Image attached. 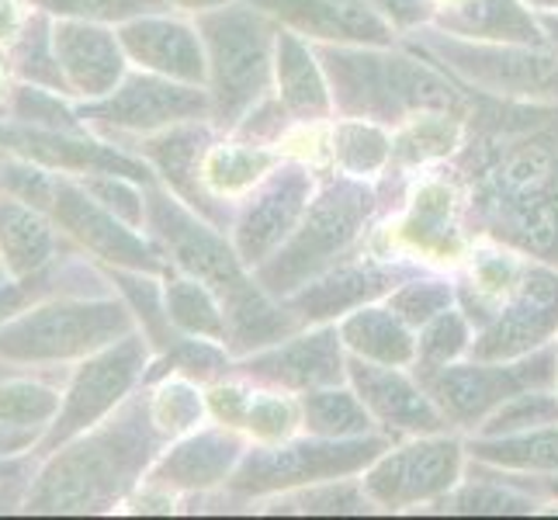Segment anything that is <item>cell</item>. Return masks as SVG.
Instances as JSON below:
<instances>
[{
  "label": "cell",
  "mask_w": 558,
  "mask_h": 520,
  "mask_svg": "<svg viewBox=\"0 0 558 520\" xmlns=\"http://www.w3.org/2000/svg\"><path fill=\"white\" fill-rule=\"evenodd\" d=\"M28 4L52 17H81L98 25H122L129 17L163 11L157 0H28Z\"/></svg>",
  "instance_id": "60d3db41"
},
{
  "label": "cell",
  "mask_w": 558,
  "mask_h": 520,
  "mask_svg": "<svg viewBox=\"0 0 558 520\" xmlns=\"http://www.w3.org/2000/svg\"><path fill=\"white\" fill-rule=\"evenodd\" d=\"M330 70L337 101L351 114L372 119H402L407 111H454L458 94L448 81L407 56H375V52H323Z\"/></svg>",
  "instance_id": "8992f818"
},
{
  "label": "cell",
  "mask_w": 558,
  "mask_h": 520,
  "mask_svg": "<svg viewBox=\"0 0 558 520\" xmlns=\"http://www.w3.org/2000/svg\"><path fill=\"white\" fill-rule=\"evenodd\" d=\"M275 167V153L250 143H219L202 153L198 181L211 198L243 195L246 188H254L267 170Z\"/></svg>",
  "instance_id": "4316f807"
},
{
  "label": "cell",
  "mask_w": 558,
  "mask_h": 520,
  "mask_svg": "<svg viewBox=\"0 0 558 520\" xmlns=\"http://www.w3.org/2000/svg\"><path fill=\"white\" fill-rule=\"evenodd\" d=\"M458 143V119L451 111H427L399 132V140L392 143V157L399 164H423L437 160L451 153Z\"/></svg>",
  "instance_id": "d590c367"
},
{
  "label": "cell",
  "mask_w": 558,
  "mask_h": 520,
  "mask_svg": "<svg viewBox=\"0 0 558 520\" xmlns=\"http://www.w3.org/2000/svg\"><path fill=\"white\" fill-rule=\"evenodd\" d=\"M73 250L81 246L66 240L49 211L0 191V257H4L11 278L46 271L49 264L73 254Z\"/></svg>",
  "instance_id": "ffe728a7"
},
{
  "label": "cell",
  "mask_w": 558,
  "mask_h": 520,
  "mask_svg": "<svg viewBox=\"0 0 558 520\" xmlns=\"http://www.w3.org/2000/svg\"><path fill=\"white\" fill-rule=\"evenodd\" d=\"M299 413L288 399L281 396H250V410H246V423L243 427L254 431L260 440H281L295 431Z\"/></svg>",
  "instance_id": "f6af8a7d"
},
{
  "label": "cell",
  "mask_w": 558,
  "mask_h": 520,
  "mask_svg": "<svg viewBox=\"0 0 558 520\" xmlns=\"http://www.w3.org/2000/svg\"><path fill=\"white\" fill-rule=\"evenodd\" d=\"M163 434L153 427L143 396H129L98 427L38 458L25 513H101L119 507L157 461Z\"/></svg>",
  "instance_id": "7a4b0ae2"
},
{
  "label": "cell",
  "mask_w": 558,
  "mask_h": 520,
  "mask_svg": "<svg viewBox=\"0 0 558 520\" xmlns=\"http://www.w3.org/2000/svg\"><path fill=\"white\" fill-rule=\"evenodd\" d=\"M454 510L458 513H527L531 504L524 496H513V493H504V489H465L458 499H454Z\"/></svg>",
  "instance_id": "bcb514c9"
},
{
  "label": "cell",
  "mask_w": 558,
  "mask_h": 520,
  "mask_svg": "<svg viewBox=\"0 0 558 520\" xmlns=\"http://www.w3.org/2000/svg\"><path fill=\"white\" fill-rule=\"evenodd\" d=\"M465 343H469L465 319H461L454 310H445L440 316L430 319L427 334L420 340V361L427 364V368H440V364H448Z\"/></svg>",
  "instance_id": "7bdbcfd3"
},
{
  "label": "cell",
  "mask_w": 558,
  "mask_h": 520,
  "mask_svg": "<svg viewBox=\"0 0 558 520\" xmlns=\"http://www.w3.org/2000/svg\"><path fill=\"white\" fill-rule=\"evenodd\" d=\"M160 8H178V11H195V14H202V11H208V8H219V4H226V0H157Z\"/></svg>",
  "instance_id": "11a10c76"
},
{
  "label": "cell",
  "mask_w": 558,
  "mask_h": 520,
  "mask_svg": "<svg viewBox=\"0 0 558 520\" xmlns=\"http://www.w3.org/2000/svg\"><path fill=\"white\" fill-rule=\"evenodd\" d=\"M445 25L469 38H499V43H534L537 28L517 0H458Z\"/></svg>",
  "instance_id": "83f0119b"
},
{
  "label": "cell",
  "mask_w": 558,
  "mask_h": 520,
  "mask_svg": "<svg viewBox=\"0 0 558 520\" xmlns=\"http://www.w3.org/2000/svg\"><path fill=\"white\" fill-rule=\"evenodd\" d=\"M475 285H478V292H486V295L510 292L513 288V264L507 257L486 254L475 264Z\"/></svg>",
  "instance_id": "681fc988"
},
{
  "label": "cell",
  "mask_w": 558,
  "mask_h": 520,
  "mask_svg": "<svg viewBox=\"0 0 558 520\" xmlns=\"http://www.w3.org/2000/svg\"><path fill=\"white\" fill-rule=\"evenodd\" d=\"M205 402H208V410L216 413V420L226 423V427H240V423H246L250 392H243L240 385H211Z\"/></svg>",
  "instance_id": "7dc6e473"
},
{
  "label": "cell",
  "mask_w": 558,
  "mask_h": 520,
  "mask_svg": "<svg viewBox=\"0 0 558 520\" xmlns=\"http://www.w3.org/2000/svg\"><path fill=\"white\" fill-rule=\"evenodd\" d=\"M11 84H14V76L4 63V56H0V111H4V101H8V94H11Z\"/></svg>",
  "instance_id": "9f6ffc18"
},
{
  "label": "cell",
  "mask_w": 558,
  "mask_h": 520,
  "mask_svg": "<svg viewBox=\"0 0 558 520\" xmlns=\"http://www.w3.org/2000/svg\"><path fill=\"white\" fill-rule=\"evenodd\" d=\"M146 229L178 271L198 278L216 292L226 313V343L236 354L275 343L295 330V319L281 316V310H275L260 288L246 278L236 246H229L205 222V216L198 219L191 205L153 184L146 188Z\"/></svg>",
  "instance_id": "3957f363"
},
{
  "label": "cell",
  "mask_w": 558,
  "mask_h": 520,
  "mask_svg": "<svg viewBox=\"0 0 558 520\" xmlns=\"http://www.w3.org/2000/svg\"><path fill=\"white\" fill-rule=\"evenodd\" d=\"M558 330V275L531 271L521 292L504 310L489 330L475 340L478 361H507L534 351Z\"/></svg>",
  "instance_id": "2e32d148"
},
{
  "label": "cell",
  "mask_w": 558,
  "mask_h": 520,
  "mask_svg": "<svg viewBox=\"0 0 558 520\" xmlns=\"http://www.w3.org/2000/svg\"><path fill=\"white\" fill-rule=\"evenodd\" d=\"M250 4L316 38L389 43V28L372 8H364V0H250Z\"/></svg>",
  "instance_id": "7402d4cb"
},
{
  "label": "cell",
  "mask_w": 558,
  "mask_h": 520,
  "mask_svg": "<svg viewBox=\"0 0 558 520\" xmlns=\"http://www.w3.org/2000/svg\"><path fill=\"white\" fill-rule=\"evenodd\" d=\"M445 4H458V0H445Z\"/></svg>",
  "instance_id": "6125c7cd"
},
{
  "label": "cell",
  "mask_w": 558,
  "mask_h": 520,
  "mask_svg": "<svg viewBox=\"0 0 558 520\" xmlns=\"http://www.w3.org/2000/svg\"><path fill=\"white\" fill-rule=\"evenodd\" d=\"M163 302H167L170 323L178 326V334L226 343V313L208 285H202L191 275L170 278L163 281Z\"/></svg>",
  "instance_id": "4dcf8cb0"
},
{
  "label": "cell",
  "mask_w": 558,
  "mask_h": 520,
  "mask_svg": "<svg viewBox=\"0 0 558 520\" xmlns=\"http://www.w3.org/2000/svg\"><path fill=\"white\" fill-rule=\"evenodd\" d=\"M153 343L143 330L122 337L119 343L105 347V351L76 361V368L63 382V407L56 420L46 427L38 440L35 458H46L56 448H63L66 440L98 427L108 420L122 402L132 396V389L146 378Z\"/></svg>",
  "instance_id": "52a82bcc"
},
{
  "label": "cell",
  "mask_w": 558,
  "mask_h": 520,
  "mask_svg": "<svg viewBox=\"0 0 558 520\" xmlns=\"http://www.w3.org/2000/svg\"><path fill=\"white\" fill-rule=\"evenodd\" d=\"M243 372L264 382L292 385V389H323V385H333L343 375L337 334L323 330L313 337H299L267 354L250 358L243 364Z\"/></svg>",
  "instance_id": "603a6c76"
},
{
  "label": "cell",
  "mask_w": 558,
  "mask_h": 520,
  "mask_svg": "<svg viewBox=\"0 0 558 520\" xmlns=\"http://www.w3.org/2000/svg\"><path fill=\"white\" fill-rule=\"evenodd\" d=\"M558 420V399L545 396V392H521L513 396L504 410H499L486 434H507V431H524V427H542V423Z\"/></svg>",
  "instance_id": "b9f144b4"
},
{
  "label": "cell",
  "mask_w": 558,
  "mask_h": 520,
  "mask_svg": "<svg viewBox=\"0 0 558 520\" xmlns=\"http://www.w3.org/2000/svg\"><path fill=\"white\" fill-rule=\"evenodd\" d=\"M198 32L208 56L211 119L236 125L246 108L267 90L278 32L267 22V11L236 4V0L202 11Z\"/></svg>",
  "instance_id": "5b68a950"
},
{
  "label": "cell",
  "mask_w": 558,
  "mask_h": 520,
  "mask_svg": "<svg viewBox=\"0 0 558 520\" xmlns=\"http://www.w3.org/2000/svg\"><path fill=\"white\" fill-rule=\"evenodd\" d=\"M114 32L122 38L129 63H136L140 70L170 76V81L181 84L208 87V56L198 25L153 11L114 25Z\"/></svg>",
  "instance_id": "5bb4252c"
},
{
  "label": "cell",
  "mask_w": 558,
  "mask_h": 520,
  "mask_svg": "<svg viewBox=\"0 0 558 520\" xmlns=\"http://www.w3.org/2000/svg\"><path fill=\"white\" fill-rule=\"evenodd\" d=\"M70 94H60L52 87H38L28 81H14L11 94L4 101L0 119L14 125H32V129H60V132H90L70 101Z\"/></svg>",
  "instance_id": "836d02e7"
},
{
  "label": "cell",
  "mask_w": 558,
  "mask_h": 520,
  "mask_svg": "<svg viewBox=\"0 0 558 520\" xmlns=\"http://www.w3.org/2000/svg\"><path fill=\"white\" fill-rule=\"evenodd\" d=\"M333 157L348 173H375L392 157V143L385 132L364 122H343L333 132Z\"/></svg>",
  "instance_id": "74e56055"
},
{
  "label": "cell",
  "mask_w": 558,
  "mask_h": 520,
  "mask_svg": "<svg viewBox=\"0 0 558 520\" xmlns=\"http://www.w3.org/2000/svg\"><path fill=\"white\" fill-rule=\"evenodd\" d=\"M389 285L392 278L385 271H375V267H343V271H333L330 278L305 285V292L295 299V313H302L305 319L351 313L368 299L381 295Z\"/></svg>",
  "instance_id": "484cf974"
},
{
  "label": "cell",
  "mask_w": 558,
  "mask_h": 520,
  "mask_svg": "<svg viewBox=\"0 0 558 520\" xmlns=\"http://www.w3.org/2000/svg\"><path fill=\"white\" fill-rule=\"evenodd\" d=\"M76 111L94 136L125 146L132 140L153 136V132L211 119V94L198 84H181L160 73L136 70L125 73V81L105 98L81 101Z\"/></svg>",
  "instance_id": "ba28073f"
},
{
  "label": "cell",
  "mask_w": 558,
  "mask_h": 520,
  "mask_svg": "<svg viewBox=\"0 0 558 520\" xmlns=\"http://www.w3.org/2000/svg\"><path fill=\"white\" fill-rule=\"evenodd\" d=\"M402 237L423 250H440L448 254V237H451V188L430 181L416 191L410 219L402 222Z\"/></svg>",
  "instance_id": "e575fe53"
},
{
  "label": "cell",
  "mask_w": 558,
  "mask_h": 520,
  "mask_svg": "<svg viewBox=\"0 0 558 520\" xmlns=\"http://www.w3.org/2000/svg\"><path fill=\"white\" fill-rule=\"evenodd\" d=\"M136 330V313L122 295H56L0 326V361L43 372L84 361Z\"/></svg>",
  "instance_id": "277c9868"
},
{
  "label": "cell",
  "mask_w": 558,
  "mask_h": 520,
  "mask_svg": "<svg viewBox=\"0 0 558 520\" xmlns=\"http://www.w3.org/2000/svg\"><path fill=\"white\" fill-rule=\"evenodd\" d=\"M305 427L316 437H351L368 431V410L351 392H310L302 402Z\"/></svg>",
  "instance_id": "8d00e7d4"
},
{
  "label": "cell",
  "mask_w": 558,
  "mask_h": 520,
  "mask_svg": "<svg viewBox=\"0 0 558 520\" xmlns=\"http://www.w3.org/2000/svg\"><path fill=\"white\" fill-rule=\"evenodd\" d=\"M368 211H372L368 188H361L354 181H340L333 188H326L319 202H313V208L305 211L302 226L288 237V243L257 267L264 292L288 295L302 288L305 278H313L319 267L330 264L333 254H340L361 233Z\"/></svg>",
  "instance_id": "9c48e42d"
},
{
  "label": "cell",
  "mask_w": 558,
  "mask_h": 520,
  "mask_svg": "<svg viewBox=\"0 0 558 520\" xmlns=\"http://www.w3.org/2000/svg\"><path fill=\"white\" fill-rule=\"evenodd\" d=\"M52 49L63 70L66 94L76 101L105 98L129 73V56L111 25L52 17Z\"/></svg>",
  "instance_id": "4fadbf2b"
},
{
  "label": "cell",
  "mask_w": 558,
  "mask_h": 520,
  "mask_svg": "<svg viewBox=\"0 0 558 520\" xmlns=\"http://www.w3.org/2000/svg\"><path fill=\"white\" fill-rule=\"evenodd\" d=\"M375 4L392 17L396 25H416L427 17V8H423V0H375Z\"/></svg>",
  "instance_id": "f5cc1de1"
},
{
  "label": "cell",
  "mask_w": 558,
  "mask_h": 520,
  "mask_svg": "<svg viewBox=\"0 0 558 520\" xmlns=\"http://www.w3.org/2000/svg\"><path fill=\"white\" fill-rule=\"evenodd\" d=\"M4 281H11V275H8V264H4V257H0V285Z\"/></svg>",
  "instance_id": "91938a15"
},
{
  "label": "cell",
  "mask_w": 558,
  "mask_h": 520,
  "mask_svg": "<svg viewBox=\"0 0 558 520\" xmlns=\"http://www.w3.org/2000/svg\"><path fill=\"white\" fill-rule=\"evenodd\" d=\"M351 375L357 382L364 407H368L375 416H381L389 427H399V431H440L445 427V420H440V413L430 407V399H423L420 389H413L407 378L396 375L392 364L375 368V364L354 361Z\"/></svg>",
  "instance_id": "cb8c5ba5"
},
{
  "label": "cell",
  "mask_w": 558,
  "mask_h": 520,
  "mask_svg": "<svg viewBox=\"0 0 558 520\" xmlns=\"http://www.w3.org/2000/svg\"><path fill=\"white\" fill-rule=\"evenodd\" d=\"M537 4H551V8H558V0H537Z\"/></svg>",
  "instance_id": "94428289"
},
{
  "label": "cell",
  "mask_w": 558,
  "mask_h": 520,
  "mask_svg": "<svg viewBox=\"0 0 558 520\" xmlns=\"http://www.w3.org/2000/svg\"><path fill=\"white\" fill-rule=\"evenodd\" d=\"M472 211L489 233L558 261V108H493L469 153Z\"/></svg>",
  "instance_id": "6da1fadb"
},
{
  "label": "cell",
  "mask_w": 558,
  "mask_h": 520,
  "mask_svg": "<svg viewBox=\"0 0 558 520\" xmlns=\"http://www.w3.org/2000/svg\"><path fill=\"white\" fill-rule=\"evenodd\" d=\"M340 337L348 340V347H354L357 354L372 358L378 364H407L416 354L407 319L396 310H361L343 323Z\"/></svg>",
  "instance_id": "f546056e"
},
{
  "label": "cell",
  "mask_w": 558,
  "mask_h": 520,
  "mask_svg": "<svg viewBox=\"0 0 558 520\" xmlns=\"http://www.w3.org/2000/svg\"><path fill=\"white\" fill-rule=\"evenodd\" d=\"M310 173L305 170H284L267 184L257 202L246 208V216L236 226L233 246L243 264H264L281 246V240L292 237V229L305 216L310 205Z\"/></svg>",
  "instance_id": "ac0fdd59"
},
{
  "label": "cell",
  "mask_w": 558,
  "mask_h": 520,
  "mask_svg": "<svg viewBox=\"0 0 558 520\" xmlns=\"http://www.w3.org/2000/svg\"><path fill=\"white\" fill-rule=\"evenodd\" d=\"M49 216L56 219V226L63 229L73 246H81L84 254H90V261L101 267H125V271H143V275H160V278L174 267L157 243L146 240L140 229H132L129 222H122L94 195H87V188L76 178H70V173L56 178Z\"/></svg>",
  "instance_id": "30bf717a"
},
{
  "label": "cell",
  "mask_w": 558,
  "mask_h": 520,
  "mask_svg": "<svg viewBox=\"0 0 558 520\" xmlns=\"http://www.w3.org/2000/svg\"><path fill=\"white\" fill-rule=\"evenodd\" d=\"M275 70L281 101L288 111H295L299 119H323L330 111V94H326L323 73L313 60L310 46L292 32H278L275 43Z\"/></svg>",
  "instance_id": "d4e9b609"
},
{
  "label": "cell",
  "mask_w": 558,
  "mask_h": 520,
  "mask_svg": "<svg viewBox=\"0 0 558 520\" xmlns=\"http://www.w3.org/2000/svg\"><path fill=\"white\" fill-rule=\"evenodd\" d=\"M542 25L548 28V35H551V43L558 46V14H545V17H542Z\"/></svg>",
  "instance_id": "6f0895ef"
},
{
  "label": "cell",
  "mask_w": 558,
  "mask_h": 520,
  "mask_svg": "<svg viewBox=\"0 0 558 520\" xmlns=\"http://www.w3.org/2000/svg\"><path fill=\"white\" fill-rule=\"evenodd\" d=\"M392 310L407 323H430L445 310H451V288L445 281H416L396 292Z\"/></svg>",
  "instance_id": "ee69618b"
},
{
  "label": "cell",
  "mask_w": 558,
  "mask_h": 520,
  "mask_svg": "<svg viewBox=\"0 0 558 520\" xmlns=\"http://www.w3.org/2000/svg\"><path fill=\"white\" fill-rule=\"evenodd\" d=\"M243 458V440L233 431H191L149 465L146 486L160 489H211L233 475Z\"/></svg>",
  "instance_id": "d6986e66"
},
{
  "label": "cell",
  "mask_w": 558,
  "mask_h": 520,
  "mask_svg": "<svg viewBox=\"0 0 558 520\" xmlns=\"http://www.w3.org/2000/svg\"><path fill=\"white\" fill-rule=\"evenodd\" d=\"M32 17L28 0H0V52H4Z\"/></svg>",
  "instance_id": "816d5d0a"
},
{
  "label": "cell",
  "mask_w": 558,
  "mask_h": 520,
  "mask_svg": "<svg viewBox=\"0 0 558 520\" xmlns=\"http://www.w3.org/2000/svg\"><path fill=\"white\" fill-rule=\"evenodd\" d=\"M458 465H461V448L454 440H420L413 448H402L392 451L389 458H381L372 469V475L364 479V486H368V493L378 504L402 507V504H416V499H430L454 486Z\"/></svg>",
  "instance_id": "e0dca14e"
},
{
  "label": "cell",
  "mask_w": 558,
  "mask_h": 520,
  "mask_svg": "<svg viewBox=\"0 0 558 520\" xmlns=\"http://www.w3.org/2000/svg\"><path fill=\"white\" fill-rule=\"evenodd\" d=\"M76 181L87 188V195L98 198L122 222H129L132 229H146V188L149 184L132 181L125 173H76Z\"/></svg>",
  "instance_id": "ab89813d"
},
{
  "label": "cell",
  "mask_w": 558,
  "mask_h": 520,
  "mask_svg": "<svg viewBox=\"0 0 558 520\" xmlns=\"http://www.w3.org/2000/svg\"><path fill=\"white\" fill-rule=\"evenodd\" d=\"M46 431L35 427H14V423L0 420V458H22V455H35L38 440H43Z\"/></svg>",
  "instance_id": "f907efd6"
},
{
  "label": "cell",
  "mask_w": 558,
  "mask_h": 520,
  "mask_svg": "<svg viewBox=\"0 0 558 520\" xmlns=\"http://www.w3.org/2000/svg\"><path fill=\"white\" fill-rule=\"evenodd\" d=\"M475 458L493 461V465L510 469H558V431H542L527 437L507 440H483L472 448Z\"/></svg>",
  "instance_id": "f35d334b"
},
{
  "label": "cell",
  "mask_w": 558,
  "mask_h": 520,
  "mask_svg": "<svg viewBox=\"0 0 558 520\" xmlns=\"http://www.w3.org/2000/svg\"><path fill=\"white\" fill-rule=\"evenodd\" d=\"M132 146H136L140 157L160 173L184 205H191L205 219H219L216 198H211L198 181L202 153L208 149V132L202 129V122H184L174 129L153 132V136H143ZM132 146L125 143L122 149H132Z\"/></svg>",
  "instance_id": "44dd1931"
},
{
  "label": "cell",
  "mask_w": 558,
  "mask_h": 520,
  "mask_svg": "<svg viewBox=\"0 0 558 520\" xmlns=\"http://www.w3.org/2000/svg\"><path fill=\"white\" fill-rule=\"evenodd\" d=\"M11 372H25V368H14V364H8V361H0V378H4V375H11Z\"/></svg>",
  "instance_id": "680465c9"
},
{
  "label": "cell",
  "mask_w": 558,
  "mask_h": 520,
  "mask_svg": "<svg viewBox=\"0 0 558 520\" xmlns=\"http://www.w3.org/2000/svg\"><path fill=\"white\" fill-rule=\"evenodd\" d=\"M364 507V499L351 489V486H333V489H326V493H310V496H302L299 499V507L292 510H310V513H343V510H361Z\"/></svg>",
  "instance_id": "c3c4849f"
},
{
  "label": "cell",
  "mask_w": 558,
  "mask_h": 520,
  "mask_svg": "<svg viewBox=\"0 0 558 520\" xmlns=\"http://www.w3.org/2000/svg\"><path fill=\"white\" fill-rule=\"evenodd\" d=\"M385 451V440H302L288 448H257L243 455L233 479H226L229 489L240 496H264L278 489H295L305 483H326V479L357 472L361 465Z\"/></svg>",
  "instance_id": "8fae6325"
},
{
  "label": "cell",
  "mask_w": 558,
  "mask_h": 520,
  "mask_svg": "<svg viewBox=\"0 0 558 520\" xmlns=\"http://www.w3.org/2000/svg\"><path fill=\"white\" fill-rule=\"evenodd\" d=\"M427 49L445 56L461 76L496 94L521 98H558V60L545 52L513 46H472L445 35H427Z\"/></svg>",
  "instance_id": "7c38bea8"
},
{
  "label": "cell",
  "mask_w": 558,
  "mask_h": 520,
  "mask_svg": "<svg viewBox=\"0 0 558 520\" xmlns=\"http://www.w3.org/2000/svg\"><path fill=\"white\" fill-rule=\"evenodd\" d=\"M38 469L35 455H22V458H0V483H11V479H32Z\"/></svg>",
  "instance_id": "db71d44e"
},
{
  "label": "cell",
  "mask_w": 558,
  "mask_h": 520,
  "mask_svg": "<svg viewBox=\"0 0 558 520\" xmlns=\"http://www.w3.org/2000/svg\"><path fill=\"white\" fill-rule=\"evenodd\" d=\"M149 420L167 440H178L191 431H198V423L205 420L208 402L198 392L195 378H187L181 372H167L153 382V389L146 396Z\"/></svg>",
  "instance_id": "1f68e13d"
},
{
  "label": "cell",
  "mask_w": 558,
  "mask_h": 520,
  "mask_svg": "<svg viewBox=\"0 0 558 520\" xmlns=\"http://www.w3.org/2000/svg\"><path fill=\"white\" fill-rule=\"evenodd\" d=\"M555 378L551 354H537L531 361L510 364V368H486V364H469V368H445L434 378V396L445 413L458 423H472L486 416L493 407L521 396L527 389H542Z\"/></svg>",
  "instance_id": "9a60e30c"
},
{
  "label": "cell",
  "mask_w": 558,
  "mask_h": 520,
  "mask_svg": "<svg viewBox=\"0 0 558 520\" xmlns=\"http://www.w3.org/2000/svg\"><path fill=\"white\" fill-rule=\"evenodd\" d=\"M0 56H4L14 81H28V84L66 94L63 70H60V60H56V49H52V14L32 8L28 25Z\"/></svg>",
  "instance_id": "f1b7e54d"
},
{
  "label": "cell",
  "mask_w": 558,
  "mask_h": 520,
  "mask_svg": "<svg viewBox=\"0 0 558 520\" xmlns=\"http://www.w3.org/2000/svg\"><path fill=\"white\" fill-rule=\"evenodd\" d=\"M63 407V385L32 372H11L0 378V420L14 427L46 431Z\"/></svg>",
  "instance_id": "d6a6232c"
}]
</instances>
